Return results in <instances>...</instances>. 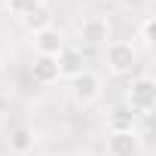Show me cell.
Segmentation results:
<instances>
[{
	"instance_id": "6da1fadb",
	"label": "cell",
	"mask_w": 156,
	"mask_h": 156,
	"mask_svg": "<svg viewBox=\"0 0 156 156\" xmlns=\"http://www.w3.org/2000/svg\"><path fill=\"white\" fill-rule=\"evenodd\" d=\"M126 98H129V107L141 116V113H150L153 104H156V83L150 76H135L126 89Z\"/></svg>"
},
{
	"instance_id": "7a4b0ae2",
	"label": "cell",
	"mask_w": 156,
	"mask_h": 156,
	"mask_svg": "<svg viewBox=\"0 0 156 156\" xmlns=\"http://www.w3.org/2000/svg\"><path fill=\"white\" fill-rule=\"evenodd\" d=\"M104 61H107L110 73H132V67H135V61H138V52H135L132 43H126V40H113V43H107Z\"/></svg>"
},
{
	"instance_id": "3957f363",
	"label": "cell",
	"mask_w": 156,
	"mask_h": 156,
	"mask_svg": "<svg viewBox=\"0 0 156 156\" xmlns=\"http://www.w3.org/2000/svg\"><path fill=\"white\" fill-rule=\"evenodd\" d=\"M70 92H73V101L76 104H92L101 98V76L92 73V70H83L70 80Z\"/></svg>"
},
{
	"instance_id": "277c9868",
	"label": "cell",
	"mask_w": 156,
	"mask_h": 156,
	"mask_svg": "<svg viewBox=\"0 0 156 156\" xmlns=\"http://www.w3.org/2000/svg\"><path fill=\"white\" fill-rule=\"evenodd\" d=\"M76 37H80L83 46H104V43L110 40V25H107V19H101V16H89V19L80 22Z\"/></svg>"
},
{
	"instance_id": "5b68a950",
	"label": "cell",
	"mask_w": 156,
	"mask_h": 156,
	"mask_svg": "<svg viewBox=\"0 0 156 156\" xmlns=\"http://www.w3.org/2000/svg\"><path fill=\"white\" fill-rule=\"evenodd\" d=\"M31 37H34L31 43H34V52H37V55H52V58H55V55L64 49V34H61L55 25H49V28L31 34Z\"/></svg>"
},
{
	"instance_id": "8992f818",
	"label": "cell",
	"mask_w": 156,
	"mask_h": 156,
	"mask_svg": "<svg viewBox=\"0 0 156 156\" xmlns=\"http://www.w3.org/2000/svg\"><path fill=\"white\" fill-rule=\"evenodd\" d=\"M141 150V135L135 132H110L107 135V153L110 156H138Z\"/></svg>"
},
{
	"instance_id": "52a82bcc",
	"label": "cell",
	"mask_w": 156,
	"mask_h": 156,
	"mask_svg": "<svg viewBox=\"0 0 156 156\" xmlns=\"http://www.w3.org/2000/svg\"><path fill=\"white\" fill-rule=\"evenodd\" d=\"M31 76L40 83V86H52L61 80V73H58V61L52 55H37L34 64H31Z\"/></svg>"
},
{
	"instance_id": "ba28073f",
	"label": "cell",
	"mask_w": 156,
	"mask_h": 156,
	"mask_svg": "<svg viewBox=\"0 0 156 156\" xmlns=\"http://www.w3.org/2000/svg\"><path fill=\"white\" fill-rule=\"evenodd\" d=\"M138 129V113L129 104H116L107 113V132H135Z\"/></svg>"
},
{
	"instance_id": "9c48e42d",
	"label": "cell",
	"mask_w": 156,
	"mask_h": 156,
	"mask_svg": "<svg viewBox=\"0 0 156 156\" xmlns=\"http://www.w3.org/2000/svg\"><path fill=\"white\" fill-rule=\"evenodd\" d=\"M55 61H58V73L61 76H70V80H73V76L76 73H83L86 67V58H83V52L80 49H70V46H64L58 55H55Z\"/></svg>"
},
{
	"instance_id": "30bf717a",
	"label": "cell",
	"mask_w": 156,
	"mask_h": 156,
	"mask_svg": "<svg viewBox=\"0 0 156 156\" xmlns=\"http://www.w3.org/2000/svg\"><path fill=\"white\" fill-rule=\"evenodd\" d=\"M34 144H37V138H34V129H31V126H16V129L9 132V153L28 156V153L34 150Z\"/></svg>"
},
{
	"instance_id": "8fae6325",
	"label": "cell",
	"mask_w": 156,
	"mask_h": 156,
	"mask_svg": "<svg viewBox=\"0 0 156 156\" xmlns=\"http://www.w3.org/2000/svg\"><path fill=\"white\" fill-rule=\"evenodd\" d=\"M22 25H25L31 34H37V31H43V28H49V25H52V9H49L46 3H40L34 12H28V16L22 19Z\"/></svg>"
},
{
	"instance_id": "7c38bea8",
	"label": "cell",
	"mask_w": 156,
	"mask_h": 156,
	"mask_svg": "<svg viewBox=\"0 0 156 156\" xmlns=\"http://www.w3.org/2000/svg\"><path fill=\"white\" fill-rule=\"evenodd\" d=\"M40 3H43V0H6V12L16 16V19L22 22V19H25L28 12H34Z\"/></svg>"
},
{
	"instance_id": "4fadbf2b",
	"label": "cell",
	"mask_w": 156,
	"mask_h": 156,
	"mask_svg": "<svg viewBox=\"0 0 156 156\" xmlns=\"http://www.w3.org/2000/svg\"><path fill=\"white\" fill-rule=\"evenodd\" d=\"M138 37H141V43H144L147 49L153 46V40H156V19H153V16H147V19L138 25Z\"/></svg>"
},
{
	"instance_id": "5bb4252c",
	"label": "cell",
	"mask_w": 156,
	"mask_h": 156,
	"mask_svg": "<svg viewBox=\"0 0 156 156\" xmlns=\"http://www.w3.org/2000/svg\"><path fill=\"white\" fill-rule=\"evenodd\" d=\"M6 156H22V153H6Z\"/></svg>"
}]
</instances>
